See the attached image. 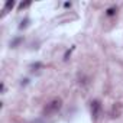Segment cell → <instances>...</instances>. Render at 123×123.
Masks as SVG:
<instances>
[{
    "instance_id": "3",
    "label": "cell",
    "mask_w": 123,
    "mask_h": 123,
    "mask_svg": "<svg viewBox=\"0 0 123 123\" xmlns=\"http://www.w3.org/2000/svg\"><path fill=\"white\" fill-rule=\"evenodd\" d=\"M13 6H15V2H13V0H7L6 5H5V9H3V15H6L10 9H13Z\"/></svg>"
},
{
    "instance_id": "1",
    "label": "cell",
    "mask_w": 123,
    "mask_h": 123,
    "mask_svg": "<svg viewBox=\"0 0 123 123\" xmlns=\"http://www.w3.org/2000/svg\"><path fill=\"white\" fill-rule=\"evenodd\" d=\"M61 106H62V101H61V98H54V100H51V101L45 106L43 114H46V116L54 114V113H56V111L61 109Z\"/></svg>"
},
{
    "instance_id": "5",
    "label": "cell",
    "mask_w": 123,
    "mask_h": 123,
    "mask_svg": "<svg viewBox=\"0 0 123 123\" xmlns=\"http://www.w3.org/2000/svg\"><path fill=\"white\" fill-rule=\"evenodd\" d=\"M116 12H117V9H116V7H110V9L107 10V15H109V16H113Z\"/></svg>"
},
{
    "instance_id": "2",
    "label": "cell",
    "mask_w": 123,
    "mask_h": 123,
    "mask_svg": "<svg viewBox=\"0 0 123 123\" xmlns=\"http://www.w3.org/2000/svg\"><path fill=\"white\" fill-rule=\"evenodd\" d=\"M100 111H101V104H100V101L94 100L91 103V116H93V119H97Z\"/></svg>"
},
{
    "instance_id": "4",
    "label": "cell",
    "mask_w": 123,
    "mask_h": 123,
    "mask_svg": "<svg viewBox=\"0 0 123 123\" xmlns=\"http://www.w3.org/2000/svg\"><path fill=\"white\" fill-rule=\"evenodd\" d=\"M31 6V2H25V3H20L19 5V9L22 10V9H26V7H29Z\"/></svg>"
}]
</instances>
